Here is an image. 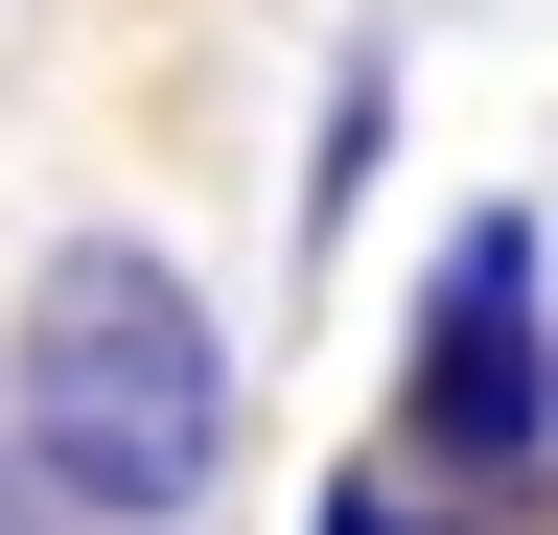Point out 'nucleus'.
Wrapping results in <instances>:
<instances>
[{
  "label": "nucleus",
  "mask_w": 558,
  "mask_h": 535,
  "mask_svg": "<svg viewBox=\"0 0 558 535\" xmlns=\"http://www.w3.org/2000/svg\"><path fill=\"white\" fill-rule=\"evenodd\" d=\"M396 442H418V465H465V489H535V465H558V303H535V210H465L442 256H418Z\"/></svg>",
  "instance_id": "nucleus-2"
},
{
  "label": "nucleus",
  "mask_w": 558,
  "mask_h": 535,
  "mask_svg": "<svg viewBox=\"0 0 558 535\" xmlns=\"http://www.w3.org/2000/svg\"><path fill=\"white\" fill-rule=\"evenodd\" d=\"M0 442H24L70 512L186 535L209 489H233V326H209L140 233H70L24 280V326H0Z\"/></svg>",
  "instance_id": "nucleus-1"
},
{
  "label": "nucleus",
  "mask_w": 558,
  "mask_h": 535,
  "mask_svg": "<svg viewBox=\"0 0 558 535\" xmlns=\"http://www.w3.org/2000/svg\"><path fill=\"white\" fill-rule=\"evenodd\" d=\"M303 535H465V512H442V489H396V465H326Z\"/></svg>",
  "instance_id": "nucleus-3"
}]
</instances>
